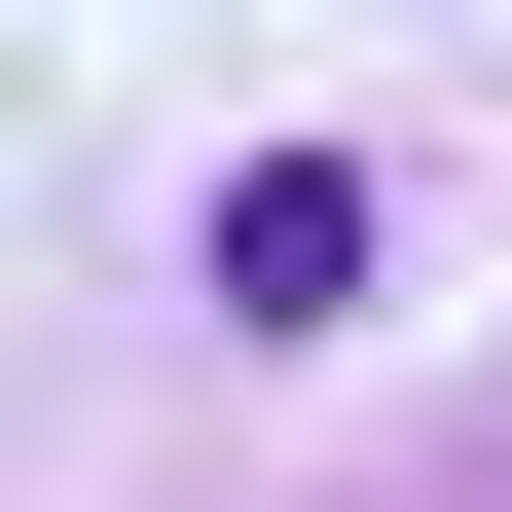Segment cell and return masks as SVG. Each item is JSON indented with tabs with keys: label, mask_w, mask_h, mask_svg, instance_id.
Masks as SVG:
<instances>
[{
	"label": "cell",
	"mask_w": 512,
	"mask_h": 512,
	"mask_svg": "<svg viewBox=\"0 0 512 512\" xmlns=\"http://www.w3.org/2000/svg\"><path fill=\"white\" fill-rule=\"evenodd\" d=\"M220 293H256V330H330V293H366V183H330V147H256V183H220Z\"/></svg>",
	"instance_id": "cell-1"
}]
</instances>
